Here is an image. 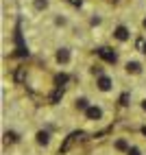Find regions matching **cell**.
<instances>
[{
	"label": "cell",
	"instance_id": "1",
	"mask_svg": "<svg viewBox=\"0 0 146 155\" xmlns=\"http://www.w3.org/2000/svg\"><path fill=\"white\" fill-rule=\"evenodd\" d=\"M15 44H18V50H15V57H26L28 50L24 46V39H22V31H20V24L15 26Z\"/></svg>",
	"mask_w": 146,
	"mask_h": 155
},
{
	"label": "cell",
	"instance_id": "2",
	"mask_svg": "<svg viewBox=\"0 0 146 155\" xmlns=\"http://www.w3.org/2000/svg\"><path fill=\"white\" fill-rule=\"evenodd\" d=\"M81 138H85V133H83V131H74V133H70V136L66 138V142L61 144V153L70 151V147H72V144H74L76 140H81Z\"/></svg>",
	"mask_w": 146,
	"mask_h": 155
},
{
	"label": "cell",
	"instance_id": "3",
	"mask_svg": "<svg viewBox=\"0 0 146 155\" xmlns=\"http://www.w3.org/2000/svg\"><path fill=\"white\" fill-rule=\"evenodd\" d=\"M96 53L100 55V59H105V61H107V64H116V61H118V55H116V53H113V50H111V48H107V46H102V48H98V50H96Z\"/></svg>",
	"mask_w": 146,
	"mask_h": 155
},
{
	"label": "cell",
	"instance_id": "4",
	"mask_svg": "<svg viewBox=\"0 0 146 155\" xmlns=\"http://www.w3.org/2000/svg\"><path fill=\"white\" fill-rule=\"evenodd\" d=\"M85 116H87L89 120H98V118L102 116V111H100V107H96V105H89V107L85 109Z\"/></svg>",
	"mask_w": 146,
	"mask_h": 155
},
{
	"label": "cell",
	"instance_id": "5",
	"mask_svg": "<svg viewBox=\"0 0 146 155\" xmlns=\"http://www.w3.org/2000/svg\"><path fill=\"white\" fill-rule=\"evenodd\" d=\"M113 35H116V39H120V42H127L129 39V28L127 26H118L113 31Z\"/></svg>",
	"mask_w": 146,
	"mask_h": 155
},
{
	"label": "cell",
	"instance_id": "6",
	"mask_svg": "<svg viewBox=\"0 0 146 155\" xmlns=\"http://www.w3.org/2000/svg\"><path fill=\"white\" fill-rule=\"evenodd\" d=\"M57 61H59V64H68V61H70V50L68 48H59L57 50Z\"/></svg>",
	"mask_w": 146,
	"mask_h": 155
},
{
	"label": "cell",
	"instance_id": "7",
	"mask_svg": "<svg viewBox=\"0 0 146 155\" xmlns=\"http://www.w3.org/2000/svg\"><path fill=\"white\" fill-rule=\"evenodd\" d=\"M98 90H102V92H107L109 87H111V79L109 77H98Z\"/></svg>",
	"mask_w": 146,
	"mask_h": 155
},
{
	"label": "cell",
	"instance_id": "8",
	"mask_svg": "<svg viewBox=\"0 0 146 155\" xmlns=\"http://www.w3.org/2000/svg\"><path fill=\"white\" fill-rule=\"evenodd\" d=\"M61 98H63V87H59V85H57V90L53 92V96H50V103L55 105V103H59Z\"/></svg>",
	"mask_w": 146,
	"mask_h": 155
},
{
	"label": "cell",
	"instance_id": "9",
	"mask_svg": "<svg viewBox=\"0 0 146 155\" xmlns=\"http://www.w3.org/2000/svg\"><path fill=\"white\" fill-rule=\"evenodd\" d=\"M127 72H131V74H138V72H142V66L138 64V61H129V64H127Z\"/></svg>",
	"mask_w": 146,
	"mask_h": 155
},
{
	"label": "cell",
	"instance_id": "10",
	"mask_svg": "<svg viewBox=\"0 0 146 155\" xmlns=\"http://www.w3.org/2000/svg\"><path fill=\"white\" fill-rule=\"evenodd\" d=\"M135 48H138V53H146V39L138 37V39H135Z\"/></svg>",
	"mask_w": 146,
	"mask_h": 155
},
{
	"label": "cell",
	"instance_id": "11",
	"mask_svg": "<svg viewBox=\"0 0 146 155\" xmlns=\"http://www.w3.org/2000/svg\"><path fill=\"white\" fill-rule=\"evenodd\" d=\"M50 136H48V131H37V142L39 144H48Z\"/></svg>",
	"mask_w": 146,
	"mask_h": 155
},
{
	"label": "cell",
	"instance_id": "12",
	"mask_svg": "<svg viewBox=\"0 0 146 155\" xmlns=\"http://www.w3.org/2000/svg\"><path fill=\"white\" fill-rule=\"evenodd\" d=\"M5 142H7V144H13V142H18V133H13V131H7V133H5Z\"/></svg>",
	"mask_w": 146,
	"mask_h": 155
},
{
	"label": "cell",
	"instance_id": "13",
	"mask_svg": "<svg viewBox=\"0 0 146 155\" xmlns=\"http://www.w3.org/2000/svg\"><path fill=\"white\" fill-rule=\"evenodd\" d=\"M66 81H68V74H57V77H55V83H57L59 87H63Z\"/></svg>",
	"mask_w": 146,
	"mask_h": 155
},
{
	"label": "cell",
	"instance_id": "14",
	"mask_svg": "<svg viewBox=\"0 0 146 155\" xmlns=\"http://www.w3.org/2000/svg\"><path fill=\"white\" fill-rule=\"evenodd\" d=\"M46 7H48V0H35V9L41 11V9H46Z\"/></svg>",
	"mask_w": 146,
	"mask_h": 155
},
{
	"label": "cell",
	"instance_id": "15",
	"mask_svg": "<svg viewBox=\"0 0 146 155\" xmlns=\"http://www.w3.org/2000/svg\"><path fill=\"white\" fill-rule=\"evenodd\" d=\"M116 149L118 151H129V147H127V142H124V140H118L116 142Z\"/></svg>",
	"mask_w": 146,
	"mask_h": 155
},
{
	"label": "cell",
	"instance_id": "16",
	"mask_svg": "<svg viewBox=\"0 0 146 155\" xmlns=\"http://www.w3.org/2000/svg\"><path fill=\"white\" fill-rule=\"evenodd\" d=\"M76 107H79V109H87L89 105H87V101H85V98H79V101H76Z\"/></svg>",
	"mask_w": 146,
	"mask_h": 155
},
{
	"label": "cell",
	"instance_id": "17",
	"mask_svg": "<svg viewBox=\"0 0 146 155\" xmlns=\"http://www.w3.org/2000/svg\"><path fill=\"white\" fill-rule=\"evenodd\" d=\"M22 79H24V68H20V70L15 72V81L20 83V81H22Z\"/></svg>",
	"mask_w": 146,
	"mask_h": 155
},
{
	"label": "cell",
	"instance_id": "18",
	"mask_svg": "<svg viewBox=\"0 0 146 155\" xmlns=\"http://www.w3.org/2000/svg\"><path fill=\"white\" fill-rule=\"evenodd\" d=\"M127 155H142V153H140V149H135V147H133V149L127 151Z\"/></svg>",
	"mask_w": 146,
	"mask_h": 155
},
{
	"label": "cell",
	"instance_id": "19",
	"mask_svg": "<svg viewBox=\"0 0 146 155\" xmlns=\"http://www.w3.org/2000/svg\"><path fill=\"white\" fill-rule=\"evenodd\" d=\"M68 2H70L72 7H81V5H83V0H68Z\"/></svg>",
	"mask_w": 146,
	"mask_h": 155
},
{
	"label": "cell",
	"instance_id": "20",
	"mask_svg": "<svg viewBox=\"0 0 146 155\" xmlns=\"http://www.w3.org/2000/svg\"><path fill=\"white\" fill-rule=\"evenodd\" d=\"M127 101H129V94H122V96H120V103H122V105H127Z\"/></svg>",
	"mask_w": 146,
	"mask_h": 155
},
{
	"label": "cell",
	"instance_id": "21",
	"mask_svg": "<svg viewBox=\"0 0 146 155\" xmlns=\"http://www.w3.org/2000/svg\"><path fill=\"white\" fill-rule=\"evenodd\" d=\"M142 109H144V111H146V101H142Z\"/></svg>",
	"mask_w": 146,
	"mask_h": 155
},
{
	"label": "cell",
	"instance_id": "22",
	"mask_svg": "<svg viewBox=\"0 0 146 155\" xmlns=\"http://www.w3.org/2000/svg\"><path fill=\"white\" fill-rule=\"evenodd\" d=\"M142 133H144V136H146V127H144V129H142Z\"/></svg>",
	"mask_w": 146,
	"mask_h": 155
},
{
	"label": "cell",
	"instance_id": "23",
	"mask_svg": "<svg viewBox=\"0 0 146 155\" xmlns=\"http://www.w3.org/2000/svg\"><path fill=\"white\" fill-rule=\"evenodd\" d=\"M144 28H146V18H144Z\"/></svg>",
	"mask_w": 146,
	"mask_h": 155
},
{
	"label": "cell",
	"instance_id": "24",
	"mask_svg": "<svg viewBox=\"0 0 146 155\" xmlns=\"http://www.w3.org/2000/svg\"><path fill=\"white\" fill-rule=\"evenodd\" d=\"M113 2H116V0H113Z\"/></svg>",
	"mask_w": 146,
	"mask_h": 155
}]
</instances>
